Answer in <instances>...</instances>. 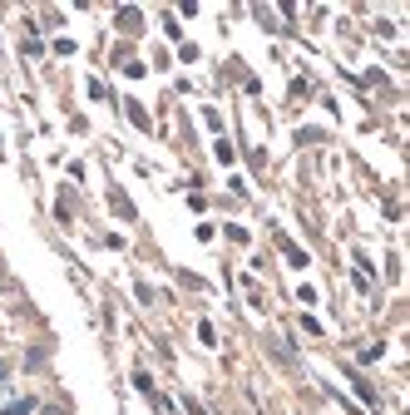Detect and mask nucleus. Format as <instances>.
<instances>
[{"label":"nucleus","mask_w":410,"mask_h":415,"mask_svg":"<svg viewBox=\"0 0 410 415\" xmlns=\"http://www.w3.org/2000/svg\"><path fill=\"white\" fill-rule=\"evenodd\" d=\"M10 381V366H6V361H0V386H6Z\"/></svg>","instance_id":"nucleus-4"},{"label":"nucleus","mask_w":410,"mask_h":415,"mask_svg":"<svg viewBox=\"0 0 410 415\" xmlns=\"http://www.w3.org/2000/svg\"><path fill=\"white\" fill-rule=\"evenodd\" d=\"M30 410H35V396H15V400L0 405V415H30Z\"/></svg>","instance_id":"nucleus-2"},{"label":"nucleus","mask_w":410,"mask_h":415,"mask_svg":"<svg viewBox=\"0 0 410 415\" xmlns=\"http://www.w3.org/2000/svg\"><path fill=\"white\" fill-rule=\"evenodd\" d=\"M114 20H119V30H129V35H139V30H144V10H139V6H124Z\"/></svg>","instance_id":"nucleus-1"},{"label":"nucleus","mask_w":410,"mask_h":415,"mask_svg":"<svg viewBox=\"0 0 410 415\" xmlns=\"http://www.w3.org/2000/svg\"><path fill=\"white\" fill-rule=\"evenodd\" d=\"M183 410H188V415H208V410H203V405H198L193 396H183Z\"/></svg>","instance_id":"nucleus-3"}]
</instances>
